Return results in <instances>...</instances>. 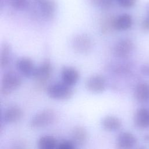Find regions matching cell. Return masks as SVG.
<instances>
[{"mask_svg":"<svg viewBox=\"0 0 149 149\" xmlns=\"http://www.w3.org/2000/svg\"><path fill=\"white\" fill-rule=\"evenodd\" d=\"M48 95L56 100H67L72 97L73 91L72 86H70L63 82L52 83L47 88Z\"/></svg>","mask_w":149,"mask_h":149,"instance_id":"1","label":"cell"},{"mask_svg":"<svg viewBox=\"0 0 149 149\" xmlns=\"http://www.w3.org/2000/svg\"><path fill=\"white\" fill-rule=\"evenodd\" d=\"M22 84V79L16 72L9 71L5 73L1 80V93L3 96L10 94Z\"/></svg>","mask_w":149,"mask_h":149,"instance_id":"2","label":"cell"},{"mask_svg":"<svg viewBox=\"0 0 149 149\" xmlns=\"http://www.w3.org/2000/svg\"><path fill=\"white\" fill-rule=\"evenodd\" d=\"M56 114L52 109H45L34 115L30 120V126L33 129L48 126L55 120Z\"/></svg>","mask_w":149,"mask_h":149,"instance_id":"3","label":"cell"},{"mask_svg":"<svg viewBox=\"0 0 149 149\" xmlns=\"http://www.w3.org/2000/svg\"><path fill=\"white\" fill-rule=\"evenodd\" d=\"M33 4L45 19H50L54 16L56 10L55 0H33Z\"/></svg>","mask_w":149,"mask_h":149,"instance_id":"4","label":"cell"},{"mask_svg":"<svg viewBox=\"0 0 149 149\" xmlns=\"http://www.w3.org/2000/svg\"><path fill=\"white\" fill-rule=\"evenodd\" d=\"M52 67L48 59L45 60L40 66L36 68L33 78L40 84H44L52 75Z\"/></svg>","mask_w":149,"mask_h":149,"instance_id":"5","label":"cell"},{"mask_svg":"<svg viewBox=\"0 0 149 149\" xmlns=\"http://www.w3.org/2000/svg\"><path fill=\"white\" fill-rule=\"evenodd\" d=\"M134 48L133 42L129 38H125L118 41L113 47V55L119 58L127 57Z\"/></svg>","mask_w":149,"mask_h":149,"instance_id":"6","label":"cell"},{"mask_svg":"<svg viewBox=\"0 0 149 149\" xmlns=\"http://www.w3.org/2000/svg\"><path fill=\"white\" fill-rule=\"evenodd\" d=\"M85 86L89 91L93 93H100L106 88V80L102 75L94 74L86 80Z\"/></svg>","mask_w":149,"mask_h":149,"instance_id":"7","label":"cell"},{"mask_svg":"<svg viewBox=\"0 0 149 149\" xmlns=\"http://www.w3.org/2000/svg\"><path fill=\"white\" fill-rule=\"evenodd\" d=\"M92 41L86 34H80L75 36L72 40V47L74 50L80 54L90 51L92 48Z\"/></svg>","mask_w":149,"mask_h":149,"instance_id":"8","label":"cell"},{"mask_svg":"<svg viewBox=\"0 0 149 149\" xmlns=\"http://www.w3.org/2000/svg\"><path fill=\"white\" fill-rule=\"evenodd\" d=\"M16 68L20 74L26 77H33L36 66L29 57H21L16 62Z\"/></svg>","mask_w":149,"mask_h":149,"instance_id":"9","label":"cell"},{"mask_svg":"<svg viewBox=\"0 0 149 149\" xmlns=\"http://www.w3.org/2000/svg\"><path fill=\"white\" fill-rule=\"evenodd\" d=\"M62 81L64 83L73 86L76 84L80 78L79 71L72 66H65L61 70Z\"/></svg>","mask_w":149,"mask_h":149,"instance_id":"10","label":"cell"},{"mask_svg":"<svg viewBox=\"0 0 149 149\" xmlns=\"http://www.w3.org/2000/svg\"><path fill=\"white\" fill-rule=\"evenodd\" d=\"M22 116V109L16 105H12L5 110L3 114V120L6 123L12 124L20 120Z\"/></svg>","mask_w":149,"mask_h":149,"instance_id":"11","label":"cell"},{"mask_svg":"<svg viewBox=\"0 0 149 149\" xmlns=\"http://www.w3.org/2000/svg\"><path fill=\"white\" fill-rule=\"evenodd\" d=\"M137 143L136 137L130 132H123L119 134L116 139L118 148L128 149L133 148Z\"/></svg>","mask_w":149,"mask_h":149,"instance_id":"12","label":"cell"},{"mask_svg":"<svg viewBox=\"0 0 149 149\" xmlns=\"http://www.w3.org/2000/svg\"><path fill=\"white\" fill-rule=\"evenodd\" d=\"M133 24V18L128 13H123L114 17L113 29L119 31L129 29Z\"/></svg>","mask_w":149,"mask_h":149,"instance_id":"13","label":"cell"},{"mask_svg":"<svg viewBox=\"0 0 149 149\" xmlns=\"http://www.w3.org/2000/svg\"><path fill=\"white\" fill-rule=\"evenodd\" d=\"M134 122L136 126L144 129L149 127V109L141 108L137 109L134 116Z\"/></svg>","mask_w":149,"mask_h":149,"instance_id":"14","label":"cell"},{"mask_svg":"<svg viewBox=\"0 0 149 149\" xmlns=\"http://www.w3.org/2000/svg\"><path fill=\"white\" fill-rule=\"evenodd\" d=\"M134 97L139 102H146L149 100V84L139 83L134 91Z\"/></svg>","mask_w":149,"mask_h":149,"instance_id":"15","label":"cell"},{"mask_svg":"<svg viewBox=\"0 0 149 149\" xmlns=\"http://www.w3.org/2000/svg\"><path fill=\"white\" fill-rule=\"evenodd\" d=\"M71 137L76 145H83L88 139V133L84 127L77 126L72 129Z\"/></svg>","mask_w":149,"mask_h":149,"instance_id":"16","label":"cell"},{"mask_svg":"<svg viewBox=\"0 0 149 149\" xmlns=\"http://www.w3.org/2000/svg\"><path fill=\"white\" fill-rule=\"evenodd\" d=\"M102 127L109 132H114L119 130L122 126V122L120 119L114 116H106L101 120Z\"/></svg>","mask_w":149,"mask_h":149,"instance_id":"17","label":"cell"},{"mask_svg":"<svg viewBox=\"0 0 149 149\" xmlns=\"http://www.w3.org/2000/svg\"><path fill=\"white\" fill-rule=\"evenodd\" d=\"M58 141L52 136H42L38 140V147L41 149H54L57 148Z\"/></svg>","mask_w":149,"mask_h":149,"instance_id":"18","label":"cell"},{"mask_svg":"<svg viewBox=\"0 0 149 149\" xmlns=\"http://www.w3.org/2000/svg\"><path fill=\"white\" fill-rule=\"evenodd\" d=\"M11 48L8 43H3L1 48L0 65L2 69L6 68L10 60Z\"/></svg>","mask_w":149,"mask_h":149,"instance_id":"19","label":"cell"},{"mask_svg":"<svg viewBox=\"0 0 149 149\" xmlns=\"http://www.w3.org/2000/svg\"><path fill=\"white\" fill-rule=\"evenodd\" d=\"M93 4L102 9H107L111 7L113 0H89Z\"/></svg>","mask_w":149,"mask_h":149,"instance_id":"20","label":"cell"},{"mask_svg":"<svg viewBox=\"0 0 149 149\" xmlns=\"http://www.w3.org/2000/svg\"><path fill=\"white\" fill-rule=\"evenodd\" d=\"M10 6L17 10H22L29 4V0H9Z\"/></svg>","mask_w":149,"mask_h":149,"instance_id":"21","label":"cell"},{"mask_svg":"<svg viewBox=\"0 0 149 149\" xmlns=\"http://www.w3.org/2000/svg\"><path fill=\"white\" fill-rule=\"evenodd\" d=\"M76 147V144L71 140H62L58 143L57 148L59 149H73Z\"/></svg>","mask_w":149,"mask_h":149,"instance_id":"22","label":"cell"},{"mask_svg":"<svg viewBox=\"0 0 149 149\" xmlns=\"http://www.w3.org/2000/svg\"><path fill=\"white\" fill-rule=\"evenodd\" d=\"M146 17L141 23V28L145 31L149 32V2L146 5Z\"/></svg>","mask_w":149,"mask_h":149,"instance_id":"23","label":"cell"},{"mask_svg":"<svg viewBox=\"0 0 149 149\" xmlns=\"http://www.w3.org/2000/svg\"><path fill=\"white\" fill-rule=\"evenodd\" d=\"M118 3L123 8L129 9L134 6L137 0H116Z\"/></svg>","mask_w":149,"mask_h":149,"instance_id":"24","label":"cell"},{"mask_svg":"<svg viewBox=\"0 0 149 149\" xmlns=\"http://www.w3.org/2000/svg\"><path fill=\"white\" fill-rule=\"evenodd\" d=\"M142 70H143L144 73L148 74L149 73V67H148V66H144L143 68V69H142Z\"/></svg>","mask_w":149,"mask_h":149,"instance_id":"25","label":"cell"}]
</instances>
